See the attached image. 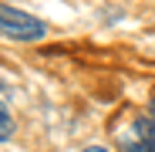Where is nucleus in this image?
Wrapping results in <instances>:
<instances>
[{
    "mask_svg": "<svg viewBox=\"0 0 155 152\" xmlns=\"http://www.w3.org/2000/svg\"><path fill=\"white\" fill-rule=\"evenodd\" d=\"M0 34L10 37V41H41L47 34V27L34 14L10 7V4H0Z\"/></svg>",
    "mask_w": 155,
    "mask_h": 152,
    "instance_id": "f257e3e1",
    "label": "nucleus"
},
{
    "mask_svg": "<svg viewBox=\"0 0 155 152\" xmlns=\"http://www.w3.org/2000/svg\"><path fill=\"white\" fill-rule=\"evenodd\" d=\"M121 152H155V142H148L135 125H132V132L121 135Z\"/></svg>",
    "mask_w": 155,
    "mask_h": 152,
    "instance_id": "f03ea898",
    "label": "nucleus"
},
{
    "mask_svg": "<svg viewBox=\"0 0 155 152\" xmlns=\"http://www.w3.org/2000/svg\"><path fill=\"white\" fill-rule=\"evenodd\" d=\"M135 129H138V132H142L148 142H155V98H152L148 105H145V115L135 122Z\"/></svg>",
    "mask_w": 155,
    "mask_h": 152,
    "instance_id": "7ed1b4c3",
    "label": "nucleus"
},
{
    "mask_svg": "<svg viewBox=\"0 0 155 152\" xmlns=\"http://www.w3.org/2000/svg\"><path fill=\"white\" fill-rule=\"evenodd\" d=\"M10 135H14V118H10V112H0V142Z\"/></svg>",
    "mask_w": 155,
    "mask_h": 152,
    "instance_id": "20e7f679",
    "label": "nucleus"
},
{
    "mask_svg": "<svg viewBox=\"0 0 155 152\" xmlns=\"http://www.w3.org/2000/svg\"><path fill=\"white\" fill-rule=\"evenodd\" d=\"M84 152H108V149H105V145H88Z\"/></svg>",
    "mask_w": 155,
    "mask_h": 152,
    "instance_id": "39448f33",
    "label": "nucleus"
},
{
    "mask_svg": "<svg viewBox=\"0 0 155 152\" xmlns=\"http://www.w3.org/2000/svg\"><path fill=\"white\" fill-rule=\"evenodd\" d=\"M0 112H4V108H0Z\"/></svg>",
    "mask_w": 155,
    "mask_h": 152,
    "instance_id": "423d86ee",
    "label": "nucleus"
}]
</instances>
